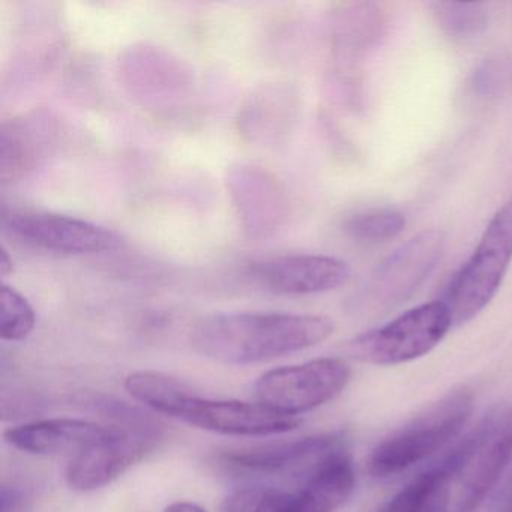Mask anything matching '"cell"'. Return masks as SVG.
I'll list each match as a JSON object with an SVG mask.
<instances>
[{
    "instance_id": "cell-1",
    "label": "cell",
    "mask_w": 512,
    "mask_h": 512,
    "mask_svg": "<svg viewBox=\"0 0 512 512\" xmlns=\"http://www.w3.org/2000/svg\"><path fill=\"white\" fill-rule=\"evenodd\" d=\"M334 323L316 314L223 313L191 326V349L221 364L251 365L302 352L328 340Z\"/></svg>"
},
{
    "instance_id": "cell-2",
    "label": "cell",
    "mask_w": 512,
    "mask_h": 512,
    "mask_svg": "<svg viewBox=\"0 0 512 512\" xmlns=\"http://www.w3.org/2000/svg\"><path fill=\"white\" fill-rule=\"evenodd\" d=\"M125 388L154 412L224 436H278L301 425L296 416L275 412L260 403L200 397L185 383L158 371L131 373L125 379Z\"/></svg>"
},
{
    "instance_id": "cell-3",
    "label": "cell",
    "mask_w": 512,
    "mask_h": 512,
    "mask_svg": "<svg viewBox=\"0 0 512 512\" xmlns=\"http://www.w3.org/2000/svg\"><path fill=\"white\" fill-rule=\"evenodd\" d=\"M512 457V406L494 407L445 458L440 469L448 512H476L496 487Z\"/></svg>"
},
{
    "instance_id": "cell-4",
    "label": "cell",
    "mask_w": 512,
    "mask_h": 512,
    "mask_svg": "<svg viewBox=\"0 0 512 512\" xmlns=\"http://www.w3.org/2000/svg\"><path fill=\"white\" fill-rule=\"evenodd\" d=\"M472 410V392L467 389L449 392L383 439L368 457V473L376 478H388L427 460L460 434Z\"/></svg>"
},
{
    "instance_id": "cell-5",
    "label": "cell",
    "mask_w": 512,
    "mask_h": 512,
    "mask_svg": "<svg viewBox=\"0 0 512 512\" xmlns=\"http://www.w3.org/2000/svg\"><path fill=\"white\" fill-rule=\"evenodd\" d=\"M512 260V196L485 227L472 256L449 284L445 302L454 325L478 316L499 292Z\"/></svg>"
},
{
    "instance_id": "cell-6",
    "label": "cell",
    "mask_w": 512,
    "mask_h": 512,
    "mask_svg": "<svg viewBox=\"0 0 512 512\" xmlns=\"http://www.w3.org/2000/svg\"><path fill=\"white\" fill-rule=\"evenodd\" d=\"M109 415L118 419L121 431L73 457L67 469L70 488L89 493L100 490L124 475L157 448L161 439L157 425L124 404L112 403Z\"/></svg>"
},
{
    "instance_id": "cell-7",
    "label": "cell",
    "mask_w": 512,
    "mask_h": 512,
    "mask_svg": "<svg viewBox=\"0 0 512 512\" xmlns=\"http://www.w3.org/2000/svg\"><path fill=\"white\" fill-rule=\"evenodd\" d=\"M452 325L454 319L445 301L427 302L359 335L350 341L349 353L367 364H404L436 349Z\"/></svg>"
},
{
    "instance_id": "cell-8",
    "label": "cell",
    "mask_w": 512,
    "mask_h": 512,
    "mask_svg": "<svg viewBox=\"0 0 512 512\" xmlns=\"http://www.w3.org/2000/svg\"><path fill=\"white\" fill-rule=\"evenodd\" d=\"M445 248L442 230L416 233L371 272L359 290V307L374 314L403 304L436 271Z\"/></svg>"
},
{
    "instance_id": "cell-9",
    "label": "cell",
    "mask_w": 512,
    "mask_h": 512,
    "mask_svg": "<svg viewBox=\"0 0 512 512\" xmlns=\"http://www.w3.org/2000/svg\"><path fill=\"white\" fill-rule=\"evenodd\" d=\"M349 380L350 368L346 362L320 358L268 371L259 377L254 391L263 406L298 418L301 413L334 400Z\"/></svg>"
},
{
    "instance_id": "cell-10",
    "label": "cell",
    "mask_w": 512,
    "mask_h": 512,
    "mask_svg": "<svg viewBox=\"0 0 512 512\" xmlns=\"http://www.w3.org/2000/svg\"><path fill=\"white\" fill-rule=\"evenodd\" d=\"M4 224L26 244L53 253H107L122 245L121 236L107 227L52 212H11Z\"/></svg>"
},
{
    "instance_id": "cell-11",
    "label": "cell",
    "mask_w": 512,
    "mask_h": 512,
    "mask_svg": "<svg viewBox=\"0 0 512 512\" xmlns=\"http://www.w3.org/2000/svg\"><path fill=\"white\" fill-rule=\"evenodd\" d=\"M343 448L334 434L280 440L250 448L230 449L221 454L226 469L248 476H308L329 455Z\"/></svg>"
},
{
    "instance_id": "cell-12",
    "label": "cell",
    "mask_w": 512,
    "mask_h": 512,
    "mask_svg": "<svg viewBox=\"0 0 512 512\" xmlns=\"http://www.w3.org/2000/svg\"><path fill=\"white\" fill-rule=\"evenodd\" d=\"M254 283L277 295H316L346 284L350 268L344 260L323 254H292L253 263Z\"/></svg>"
},
{
    "instance_id": "cell-13",
    "label": "cell",
    "mask_w": 512,
    "mask_h": 512,
    "mask_svg": "<svg viewBox=\"0 0 512 512\" xmlns=\"http://www.w3.org/2000/svg\"><path fill=\"white\" fill-rule=\"evenodd\" d=\"M119 425H103L77 418H53L29 422L5 430V442L34 455H79L80 452L112 439Z\"/></svg>"
},
{
    "instance_id": "cell-14",
    "label": "cell",
    "mask_w": 512,
    "mask_h": 512,
    "mask_svg": "<svg viewBox=\"0 0 512 512\" xmlns=\"http://www.w3.org/2000/svg\"><path fill=\"white\" fill-rule=\"evenodd\" d=\"M0 167L4 181H16L34 170L49 154L55 124L46 112L11 119L0 133Z\"/></svg>"
},
{
    "instance_id": "cell-15",
    "label": "cell",
    "mask_w": 512,
    "mask_h": 512,
    "mask_svg": "<svg viewBox=\"0 0 512 512\" xmlns=\"http://www.w3.org/2000/svg\"><path fill=\"white\" fill-rule=\"evenodd\" d=\"M385 512H448V493L439 464L406 485Z\"/></svg>"
},
{
    "instance_id": "cell-16",
    "label": "cell",
    "mask_w": 512,
    "mask_h": 512,
    "mask_svg": "<svg viewBox=\"0 0 512 512\" xmlns=\"http://www.w3.org/2000/svg\"><path fill=\"white\" fill-rule=\"evenodd\" d=\"M406 227V217L395 209H371L353 215L344 223L347 236L359 242H385L397 238Z\"/></svg>"
},
{
    "instance_id": "cell-17",
    "label": "cell",
    "mask_w": 512,
    "mask_h": 512,
    "mask_svg": "<svg viewBox=\"0 0 512 512\" xmlns=\"http://www.w3.org/2000/svg\"><path fill=\"white\" fill-rule=\"evenodd\" d=\"M221 512H298L295 491L250 487L224 499Z\"/></svg>"
},
{
    "instance_id": "cell-18",
    "label": "cell",
    "mask_w": 512,
    "mask_h": 512,
    "mask_svg": "<svg viewBox=\"0 0 512 512\" xmlns=\"http://www.w3.org/2000/svg\"><path fill=\"white\" fill-rule=\"evenodd\" d=\"M37 314L31 302L16 289L4 284L0 289V337L5 341H23L32 334Z\"/></svg>"
},
{
    "instance_id": "cell-19",
    "label": "cell",
    "mask_w": 512,
    "mask_h": 512,
    "mask_svg": "<svg viewBox=\"0 0 512 512\" xmlns=\"http://www.w3.org/2000/svg\"><path fill=\"white\" fill-rule=\"evenodd\" d=\"M434 16L440 28L454 37H472L487 28L488 11L481 4H434Z\"/></svg>"
},
{
    "instance_id": "cell-20",
    "label": "cell",
    "mask_w": 512,
    "mask_h": 512,
    "mask_svg": "<svg viewBox=\"0 0 512 512\" xmlns=\"http://www.w3.org/2000/svg\"><path fill=\"white\" fill-rule=\"evenodd\" d=\"M23 496L16 488H10L5 485L2 488V505L0 511L2 512H16L22 505Z\"/></svg>"
},
{
    "instance_id": "cell-21",
    "label": "cell",
    "mask_w": 512,
    "mask_h": 512,
    "mask_svg": "<svg viewBox=\"0 0 512 512\" xmlns=\"http://www.w3.org/2000/svg\"><path fill=\"white\" fill-rule=\"evenodd\" d=\"M164 512H206L202 506L196 505L193 502H187V500H179V502L170 503Z\"/></svg>"
},
{
    "instance_id": "cell-22",
    "label": "cell",
    "mask_w": 512,
    "mask_h": 512,
    "mask_svg": "<svg viewBox=\"0 0 512 512\" xmlns=\"http://www.w3.org/2000/svg\"><path fill=\"white\" fill-rule=\"evenodd\" d=\"M13 271V257L8 254L7 248H0V275H2V277H8V275L13 274Z\"/></svg>"
},
{
    "instance_id": "cell-23",
    "label": "cell",
    "mask_w": 512,
    "mask_h": 512,
    "mask_svg": "<svg viewBox=\"0 0 512 512\" xmlns=\"http://www.w3.org/2000/svg\"><path fill=\"white\" fill-rule=\"evenodd\" d=\"M502 512H512V491L506 499L505 505H503Z\"/></svg>"
}]
</instances>
